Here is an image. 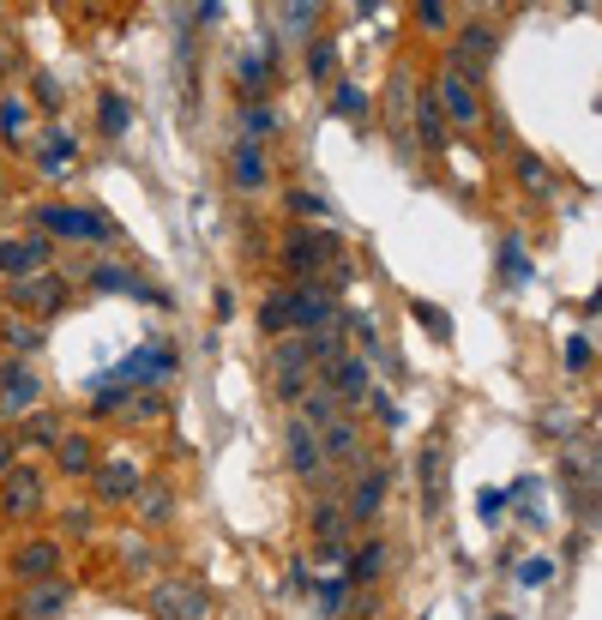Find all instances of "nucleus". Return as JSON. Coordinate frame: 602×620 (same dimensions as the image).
<instances>
[{
	"label": "nucleus",
	"mask_w": 602,
	"mask_h": 620,
	"mask_svg": "<svg viewBox=\"0 0 602 620\" xmlns=\"http://www.w3.org/2000/svg\"><path fill=\"white\" fill-rule=\"evenodd\" d=\"M37 230L61 235V241H115V230L91 206H37Z\"/></svg>",
	"instance_id": "obj_1"
},
{
	"label": "nucleus",
	"mask_w": 602,
	"mask_h": 620,
	"mask_svg": "<svg viewBox=\"0 0 602 620\" xmlns=\"http://www.w3.org/2000/svg\"><path fill=\"white\" fill-rule=\"evenodd\" d=\"M434 109H440V121L476 127V121H482V91H476V78H464V73H452V66H446L440 85H434Z\"/></svg>",
	"instance_id": "obj_2"
},
{
	"label": "nucleus",
	"mask_w": 602,
	"mask_h": 620,
	"mask_svg": "<svg viewBox=\"0 0 602 620\" xmlns=\"http://www.w3.org/2000/svg\"><path fill=\"white\" fill-rule=\"evenodd\" d=\"M49 265V235H7L0 241V277L7 284H25Z\"/></svg>",
	"instance_id": "obj_3"
},
{
	"label": "nucleus",
	"mask_w": 602,
	"mask_h": 620,
	"mask_svg": "<svg viewBox=\"0 0 602 620\" xmlns=\"http://www.w3.org/2000/svg\"><path fill=\"white\" fill-rule=\"evenodd\" d=\"M331 259H338V235H326V230H296L289 235V247H284V265L296 277H314V272H326Z\"/></svg>",
	"instance_id": "obj_4"
},
{
	"label": "nucleus",
	"mask_w": 602,
	"mask_h": 620,
	"mask_svg": "<svg viewBox=\"0 0 602 620\" xmlns=\"http://www.w3.org/2000/svg\"><path fill=\"white\" fill-rule=\"evenodd\" d=\"M91 289H103V296H133V301H145V308H175V296L151 289L145 277H133L127 265H97V272H91Z\"/></svg>",
	"instance_id": "obj_5"
},
{
	"label": "nucleus",
	"mask_w": 602,
	"mask_h": 620,
	"mask_svg": "<svg viewBox=\"0 0 602 620\" xmlns=\"http://www.w3.org/2000/svg\"><path fill=\"white\" fill-rule=\"evenodd\" d=\"M494 30L488 25H464L459 30V42H452V73H464V78H482L488 73V61H494Z\"/></svg>",
	"instance_id": "obj_6"
},
{
	"label": "nucleus",
	"mask_w": 602,
	"mask_h": 620,
	"mask_svg": "<svg viewBox=\"0 0 602 620\" xmlns=\"http://www.w3.org/2000/svg\"><path fill=\"white\" fill-rule=\"evenodd\" d=\"M338 320V301H331V289H319V284H301V289H289V325L296 332H326V325Z\"/></svg>",
	"instance_id": "obj_7"
},
{
	"label": "nucleus",
	"mask_w": 602,
	"mask_h": 620,
	"mask_svg": "<svg viewBox=\"0 0 602 620\" xmlns=\"http://www.w3.org/2000/svg\"><path fill=\"white\" fill-rule=\"evenodd\" d=\"M326 392L343 404H367L374 398V374H367L362 356H338V362H326Z\"/></svg>",
	"instance_id": "obj_8"
},
{
	"label": "nucleus",
	"mask_w": 602,
	"mask_h": 620,
	"mask_svg": "<svg viewBox=\"0 0 602 620\" xmlns=\"http://www.w3.org/2000/svg\"><path fill=\"white\" fill-rule=\"evenodd\" d=\"M13 301L49 320V313H61V308H66V284H61L54 272H37V277H25V284H13Z\"/></svg>",
	"instance_id": "obj_9"
},
{
	"label": "nucleus",
	"mask_w": 602,
	"mask_h": 620,
	"mask_svg": "<svg viewBox=\"0 0 602 620\" xmlns=\"http://www.w3.org/2000/svg\"><path fill=\"white\" fill-rule=\"evenodd\" d=\"M37 398H42V386H37V374H25V362L0 368V410H7V416L37 410Z\"/></svg>",
	"instance_id": "obj_10"
},
{
	"label": "nucleus",
	"mask_w": 602,
	"mask_h": 620,
	"mask_svg": "<svg viewBox=\"0 0 602 620\" xmlns=\"http://www.w3.org/2000/svg\"><path fill=\"white\" fill-rule=\"evenodd\" d=\"M289 470H296V476H308V482H314L319 470H326V452H319V434H314L308 422H301V416L289 422Z\"/></svg>",
	"instance_id": "obj_11"
},
{
	"label": "nucleus",
	"mask_w": 602,
	"mask_h": 620,
	"mask_svg": "<svg viewBox=\"0 0 602 620\" xmlns=\"http://www.w3.org/2000/svg\"><path fill=\"white\" fill-rule=\"evenodd\" d=\"M229 182H236L241 194H265V182H272V163H265L260 145H248V139L236 145V157H229Z\"/></svg>",
	"instance_id": "obj_12"
},
{
	"label": "nucleus",
	"mask_w": 602,
	"mask_h": 620,
	"mask_svg": "<svg viewBox=\"0 0 602 620\" xmlns=\"http://www.w3.org/2000/svg\"><path fill=\"white\" fill-rule=\"evenodd\" d=\"M66 603H73V591H66V584H54V579H42V584H30V591H25L18 615H25V620H61Z\"/></svg>",
	"instance_id": "obj_13"
},
{
	"label": "nucleus",
	"mask_w": 602,
	"mask_h": 620,
	"mask_svg": "<svg viewBox=\"0 0 602 620\" xmlns=\"http://www.w3.org/2000/svg\"><path fill=\"white\" fill-rule=\"evenodd\" d=\"M133 494H139V470H133L127 458H109V464H97V500L121 506V500H133Z\"/></svg>",
	"instance_id": "obj_14"
},
{
	"label": "nucleus",
	"mask_w": 602,
	"mask_h": 620,
	"mask_svg": "<svg viewBox=\"0 0 602 620\" xmlns=\"http://www.w3.org/2000/svg\"><path fill=\"white\" fill-rule=\"evenodd\" d=\"M54 458H61L66 476H91V470H97V439L66 434V439H54Z\"/></svg>",
	"instance_id": "obj_15"
},
{
	"label": "nucleus",
	"mask_w": 602,
	"mask_h": 620,
	"mask_svg": "<svg viewBox=\"0 0 602 620\" xmlns=\"http://www.w3.org/2000/svg\"><path fill=\"white\" fill-rule=\"evenodd\" d=\"M422 506L428 512L446 506V452L440 446H422Z\"/></svg>",
	"instance_id": "obj_16"
},
{
	"label": "nucleus",
	"mask_w": 602,
	"mask_h": 620,
	"mask_svg": "<svg viewBox=\"0 0 602 620\" xmlns=\"http://www.w3.org/2000/svg\"><path fill=\"white\" fill-rule=\"evenodd\" d=\"M42 506V476L37 470H13L7 476V512H37Z\"/></svg>",
	"instance_id": "obj_17"
},
{
	"label": "nucleus",
	"mask_w": 602,
	"mask_h": 620,
	"mask_svg": "<svg viewBox=\"0 0 602 620\" xmlns=\"http://www.w3.org/2000/svg\"><path fill=\"white\" fill-rule=\"evenodd\" d=\"M386 482H392L386 470H367V476L350 488V518H374V512H380V500H386Z\"/></svg>",
	"instance_id": "obj_18"
},
{
	"label": "nucleus",
	"mask_w": 602,
	"mask_h": 620,
	"mask_svg": "<svg viewBox=\"0 0 602 620\" xmlns=\"http://www.w3.org/2000/svg\"><path fill=\"white\" fill-rule=\"evenodd\" d=\"M512 169H518V182H524V194H530V199H554V175H549L542 157L518 151V157H512Z\"/></svg>",
	"instance_id": "obj_19"
},
{
	"label": "nucleus",
	"mask_w": 602,
	"mask_h": 620,
	"mask_svg": "<svg viewBox=\"0 0 602 620\" xmlns=\"http://www.w3.org/2000/svg\"><path fill=\"white\" fill-rule=\"evenodd\" d=\"M319 446H326L331 458H362V434H355V422H343V416L319 427Z\"/></svg>",
	"instance_id": "obj_20"
},
{
	"label": "nucleus",
	"mask_w": 602,
	"mask_h": 620,
	"mask_svg": "<svg viewBox=\"0 0 602 620\" xmlns=\"http://www.w3.org/2000/svg\"><path fill=\"white\" fill-rule=\"evenodd\" d=\"M54 560H61V548H54V543H30V548H18L13 567H18V579H49Z\"/></svg>",
	"instance_id": "obj_21"
},
{
	"label": "nucleus",
	"mask_w": 602,
	"mask_h": 620,
	"mask_svg": "<svg viewBox=\"0 0 602 620\" xmlns=\"http://www.w3.org/2000/svg\"><path fill=\"white\" fill-rule=\"evenodd\" d=\"M260 332H272V337L296 332V325H289V289H272V296L260 301Z\"/></svg>",
	"instance_id": "obj_22"
},
{
	"label": "nucleus",
	"mask_w": 602,
	"mask_h": 620,
	"mask_svg": "<svg viewBox=\"0 0 602 620\" xmlns=\"http://www.w3.org/2000/svg\"><path fill=\"white\" fill-rule=\"evenodd\" d=\"M331 109H338L343 121H367V109H374V97H367L362 85H350V78H343V85H338V97H331Z\"/></svg>",
	"instance_id": "obj_23"
},
{
	"label": "nucleus",
	"mask_w": 602,
	"mask_h": 620,
	"mask_svg": "<svg viewBox=\"0 0 602 620\" xmlns=\"http://www.w3.org/2000/svg\"><path fill=\"white\" fill-rule=\"evenodd\" d=\"M301 398H308V404H301V422H308V427H326V422H338V398H331L326 386H319V392H301Z\"/></svg>",
	"instance_id": "obj_24"
},
{
	"label": "nucleus",
	"mask_w": 602,
	"mask_h": 620,
	"mask_svg": "<svg viewBox=\"0 0 602 620\" xmlns=\"http://www.w3.org/2000/svg\"><path fill=\"white\" fill-rule=\"evenodd\" d=\"M241 127H248V145L272 139V133H277V109L272 103H248V109H241Z\"/></svg>",
	"instance_id": "obj_25"
},
{
	"label": "nucleus",
	"mask_w": 602,
	"mask_h": 620,
	"mask_svg": "<svg viewBox=\"0 0 602 620\" xmlns=\"http://www.w3.org/2000/svg\"><path fill=\"white\" fill-rule=\"evenodd\" d=\"M97 109H103V133H127L133 127V103L121 91H103V103H97Z\"/></svg>",
	"instance_id": "obj_26"
},
{
	"label": "nucleus",
	"mask_w": 602,
	"mask_h": 620,
	"mask_svg": "<svg viewBox=\"0 0 602 620\" xmlns=\"http://www.w3.org/2000/svg\"><path fill=\"white\" fill-rule=\"evenodd\" d=\"M416 133H422V145H440L446 139V121H440V109H434V97H422V103H416Z\"/></svg>",
	"instance_id": "obj_27"
},
{
	"label": "nucleus",
	"mask_w": 602,
	"mask_h": 620,
	"mask_svg": "<svg viewBox=\"0 0 602 620\" xmlns=\"http://www.w3.org/2000/svg\"><path fill=\"white\" fill-rule=\"evenodd\" d=\"M236 78H241V91H260L265 78H272V61H260V54H241V61H236Z\"/></svg>",
	"instance_id": "obj_28"
},
{
	"label": "nucleus",
	"mask_w": 602,
	"mask_h": 620,
	"mask_svg": "<svg viewBox=\"0 0 602 620\" xmlns=\"http://www.w3.org/2000/svg\"><path fill=\"white\" fill-rule=\"evenodd\" d=\"M500 277H506V284H524V277H530V265H524V247H518V241H500Z\"/></svg>",
	"instance_id": "obj_29"
},
{
	"label": "nucleus",
	"mask_w": 602,
	"mask_h": 620,
	"mask_svg": "<svg viewBox=\"0 0 602 620\" xmlns=\"http://www.w3.org/2000/svg\"><path fill=\"white\" fill-rule=\"evenodd\" d=\"M66 157H79V145L66 139V133H49V139H42V157H37V163H42V169H61Z\"/></svg>",
	"instance_id": "obj_30"
},
{
	"label": "nucleus",
	"mask_w": 602,
	"mask_h": 620,
	"mask_svg": "<svg viewBox=\"0 0 602 620\" xmlns=\"http://www.w3.org/2000/svg\"><path fill=\"white\" fill-rule=\"evenodd\" d=\"M331 66H338V49H331L326 37L308 42V78H331Z\"/></svg>",
	"instance_id": "obj_31"
},
{
	"label": "nucleus",
	"mask_w": 602,
	"mask_h": 620,
	"mask_svg": "<svg viewBox=\"0 0 602 620\" xmlns=\"http://www.w3.org/2000/svg\"><path fill=\"white\" fill-rule=\"evenodd\" d=\"M380 560H386V548H380V543H367L362 555H350V584L374 579V572H380Z\"/></svg>",
	"instance_id": "obj_32"
},
{
	"label": "nucleus",
	"mask_w": 602,
	"mask_h": 620,
	"mask_svg": "<svg viewBox=\"0 0 602 620\" xmlns=\"http://www.w3.org/2000/svg\"><path fill=\"white\" fill-rule=\"evenodd\" d=\"M314 591H319V603H314V608L331 620V615L343 608V596H350V579H326V584H314Z\"/></svg>",
	"instance_id": "obj_33"
},
{
	"label": "nucleus",
	"mask_w": 602,
	"mask_h": 620,
	"mask_svg": "<svg viewBox=\"0 0 602 620\" xmlns=\"http://www.w3.org/2000/svg\"><path fill=\"white\" fill-rule=\"evenodd\" d=\"M410 13H416V25H422V30H446V18H452V7H446V0H416Z\"/></svg>",
	"instance_id": "obj_34"
},
{
	"label": "nucleus",
	"mask_w": 602,
	"mask_h": 620,
	"mask_svg": "<svg viewBox=\"0 0 602 620\" xmlns=\"http://www.w3.org/2000/svg\"><path fill=\"white\" fill-rule=\"evenodd\" d=\"M289 211H296V218H326V194H308V187H296V194H289Z\"/></svg>",
	"instance_id": "obj_35"
},
{
	"label": "nucleus",
	"mask_w": 602,
	"mask_h": 620,
	"mask_svg": "<svg viewBox=\"0 0 602 620\" xmlns=\"http://www.w3.org/2000/svg\"><path fill=\"white\" fill-rule=\"evenodd\" d=\"M25 97H0V127H7V133H13V139H18V133H25Z\"/></svg>",
	"instance_id": "obj_36"
},
{
	"label": "nucleus",
	"mask_w": 602,
	"mask_h": 620,
	"mask_svg": "<svg viewBox=\"0 0 602 620\" xmlns=\"http://www.w3.org/2000/svg\"><path fill=\"white\" fill-rule=\"evenodd\" d=\"M314 530H319V543H338L343 512H338V506H319V512H314Z\"/></svg>",
	"instance_id": "obj_37"
},
{
	"label": "nucleus",
	"mask_w": 602,
	"mask_h": 620,
	"mask_svg": "<svg viewBox=\"0 0 602 620\" xmlns=\"http://www.w3.org/2000/svg\"><path fill=\"white\" fill-rule=\"evenodd\" d=\"M7 344H13V349H42V332H37V325L7 320Z\"/></svg>",
	"instance_id": "obj_38"
},
{
	"label": "nucleus",
	"mask_w": 602,
	"mask_h": 620,
	"mask_svg": "<svg viewBox=\"0 0 602 620\" xmlns=\"http://www.w3.org/2000/svg\"><path fill=\"white\" fill-rule=\"evenodd\" d=\"M410 308H416V320L428 325L434 337H446V313H440V308H428V301H410Z\"/></svg>",
	"instance_id": "obj_39"
},
{
	"label": "nucleus",
	"mask_w": 602,
	"mask_h": 620,
	"mask_svg": "<svg viewBox=\"0 0 602 620\" xmlns=\"http://www.w3.org/2000/svg\"><path fill=\"white\" fill-rule=\"evenodd\" d=\"M585 362H590V337H566V368L578 374Z\"/></svg>",
	"instance_id": "obj_40"
},
{
	"label": "nucleus",
	"mask_w": 602,
	"mask_h": 620,
	"mask_svg": "<svg viewBox=\"0 0 602 620\" xmlns=\"http://www.w3.org/2000/svg\"><path fill=\"white\" fill-rule=\"evenodd\" d=\"M25 439H37V446H49V439H61V427H54L49 416H37V422L25 427Z\"/></svg>",
	"instance_id": "obj_41"
},
{
	"label": "nucleus",
	"mask_w": 602,
	"mask_h": 620,
	"mask_svg": "<svg viewBox=\"0 0 602 620\" xmlns=\"http://www.w3.org/2000/svg\"><path fill=\"white\" fill-rule=\"evenodd\" d=\"M145 494V518H170V500H163V488H139Z\"/></svg>",
	"instance_id": "obj_42"
},
{
	"label": "nucleus",
	"mask_w": 602,
	"mask_h": 620,
	"mask_svg": "<svg viewBox=\"0 0 602 620\" xmlns=\"http://www.w3.org/2000/svg\"><path fill=\"white\" fill-rule=\"evenodd\" d=\"M284 18H289V25H296V30H308V25H314V18H319V7H284Z\"/></svg>",
	"instance_id": "obj_43"
},
{
	"label": "nucleus",
	"mask_w": 602,
	"mask_h": 620,
	"mask_svg": "<svg viewBox=\"0 0 602 620\" xmlns=\"http://www.w3.org/2000/svg\"><path fill=\"white\" fill-rule=\"evenodd\" d=\"M549 572H554L549 560H530V567H524V584H542V579H549Z\"/></svg>",
	"instance_id": "obj_44"
},
{
	"label": "nucleus",
	"mask_w": 602,
	"mask_h": 620,
	"mask_svg": "<svg viewBox=\"0 0 602 620\" xmlns=\"http://www.w3.org/2000/svg\"><path fill=\"white\" fill-rule=\"evenodd\" d=\"M13 464V439H0V470Z\"/></svg>",
	"instance_id": "obj_45"
},
{
	"label": "nucleus",
	"mask_w": 602,
	"mask_h": 620,
	"mask_svg": "<svg viewBox=\"0 0 602 620\" xmlns=\"http://www.w3.org/2000/svg\"><path fill=\"white\" fill-rule=\"evenodd\" d=\"M0 78H7V54H0Z\"/></svg>",
	"instance_id": "obj_46"
}]
</instances>
